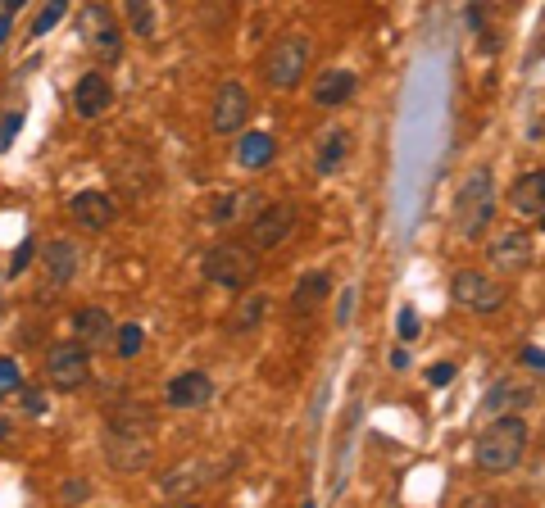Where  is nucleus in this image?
<instances>
[{
    "label": "nucleus",
    "mask_w": 545,
    "mask_h": 508,
    "mask_svg": "<svg viewBox=\"0 0 545 508\" xmlns=\"http://www.w3.org/2000/svg\"><path fill=\"white\" fill-rule=\"evenodd\" d=\"M296 223H300V209L291 205V200H278V205H259V214L250 218V227H246V245L255 254L278 250V245L287 241L291 232H296Z\"/></svg>",
    "instance_id": "423d86ee"
},
{
    "label": "nucleus",
    "mask_w": 545,
    "mask_h": 508,
    "mask_svg": "<svg viewBox=\"0 0 545 508\" xmlns=\"http://www.w3.org/2000/svg\"><path fill=\"white\" fill-rule=\"evenodd\" d=\"M518 363H523V368H532V372H541V368H545V354H541V345H527V350L518 354Z\"/></svg>",
    "instance_id": "f704fd0d"
},
{
    "label": "nucleus",
    "mask_w": 545,
    "mask_h": 508,
    "mask_svg": "<svg viewBox=\"0 0 545 508\" xmlns=\"http://www.w3.org/2000/svg\"><path fill=\"white\" fill-rule=\"evenodd\" d=\"M509 209H514L523 223H541L545 218V173L541 168H532V173H523L514 182V191H509Z\"/></svg>",
    "instance_id": "dca6fc26"
},
{
    "label": "nucleus",
    "mask_w": 545,
    "mask_h": 508,
    "mask_svg": "<svg viewBox=\"0 0 545 508\" xmlns=\"http://www.w3.org/2000/svg\"><path fill=\"white\" fill-rule=\"evenodd\" d=\"M19 132H23V109H10V114L0 118V155L19 141Z\"/></svg>",
    "instance_id": "c756f323"
},
{
    "label": "nucleus",
    "mask_w": 545,
    "mask_h": 508,
    "mask_svg": "<svg viewBox=\"0 0 545 508\" xmlns=\"http://www.w3.org/2000/svg\"><path fill=\"white\" fill-rule=\"evenodd\" d=\"M309 59H314V41H309L305 32H282L264 55L268 91H296L309 73Z\"/></svg>",
    "instance_id": "20e7f679"
},
{
    "label": "nucleus",
    "mask_w": 545,
    "mask_h": 508,
    "mask_svg": "<svg viewBox=\"0 0 545 508\" xmlns=\"http://www.w3.org/2000/svg\"><path fill=\"white\" fill-rule=\"evenodd\" d=\"M350 141H355V137H350L346 127H332V132L318 141V150H314V173H318V177H332V173H337V168L346 164V155H350Z\"/></svg>",
    "instance_id": "aec40b11"
},
{
    "label": "nucleus",
    "mask_w": 545,
    "mask_h": 508,
    "mask_svg": "<svg viewBox=\"0 0 545 508\" xmlns=\"http://www.w3.org/2000/svg\"><path fill=\"white\" fill-rule=\"evenodd\" d=\"M82 41H87L91 55L105 59V64H114V59L123 55V23L114 19V10H109L105 0H91L87 10H82Z\"/></svg>",
    "instance_id": "0eeeda50"
},
{
    "label": "nucleus",
    "mask_w": 545,
    "mask_h": 508,
    "mask_svg": "<svg viewBox=\"0 0 545 508\" xmlns=\"http://www.w3.org/2000/svg\"><path fill=\"white\" fill-rule=\"evenodd\" d=\"M355 87H359L355 69H323L314 78V105L318 109H341L350 96H355Z\"/></svg>",
    "instance_id": "f3484780"
},
{
    "label": "nucleus",
    "mask_w": 545,
    "mask_h": 508,
    "mask_svg": "<svg viewBox=\"0 0 545 508\" xmlns=\"http://www.w3.org/2000/svg\"><path fill=\"white\" fill-rule=\"evenodd\" d=\"M228 468H232V459L228 463H178V468H169L159 477V490L173 499H187V495H196V490H205L209 481L228 477Z\"/></svg>",
    "instance_id": "9b49d317"
},
{
    "label": "nucleus",
    "mask_w": 545,
    "mask_h": 508,
    "mask_svg": "<svg viewBox=\"0 0 545 508\" xmlns=\"http://www.w3.org/2000/svg\"><path fill=\"white\" fill-rule=\"evenodd\" d=\"M209 395H214V381L200 368L178 372V377L164 386V404H169V409H200V404H209Z\"/></svg>",
    "instance_id": "2eb2a0df"
},
{
    "label": "nucleus",
    "mask_w": 545,
    "mask_h": 508,
    "mask_svg": "<svg viewBox=\"0 0 545 508\" xmlns=\"http://www.w3.org/2000/svg\"><path fill=\"white\" fill-rule=\"evenodd\" d=\"M87 495H91L87 481H69V486H64V499H87Z\"/></svg>",
    "instance_id": "e433bc0d"
},
{
    "label": "nucleus",
    "mask_w": 545,
    "mask_h": 508,
    "mask_svg": "<svg viewBox=\"0 0 545 508\" xmlns=\"http://www.w3.org/2000/svg\"><path fill=\"white\" fill-rule=\"evenodd\" d=\"M105 463L114 472H123V477H132V472H146L150 463H155V445H150L146 431L109 427L105 431Z\"/></svg>",
    "instance_id": "6e6552de"
},
{
    "label": "nucleus",
    "mask_w": 545,
    "mask_h": 508,
    "mask_svg": "<svg viewBox=\"0 0 545 508\" xmlns=\"http://www.w3.org/2000/svg\"><path fill=\"white\" fill-rule=\"evenodd\" d=\"M73 336H78L87 350H96V345H105L109 336H114V318H109L105 309H78L73 313Z\"/></svg>",
    "instance_id": "4be33fe9"
},
{
    "label": "nucleus",
    "mask_w": 545,
    "mask_h": 508,
    "mask_svg": "<svg viewBox=\"0 0 545 508\" xmlns=\"http://www.w3.org/2000/svg\"><path fill=\"white\" fill-rule=\"evenodd\" d=\"M46 381L55 391H82L91 381V350L82 341H60L46 350Z\"/></svg>",
    "instance_id": "39448f33"
},
{
    "label": "nucleus",
    "mask_w": 545,
    "mask_h": 508,
    "mask_svg": "<svg viewBox=\"0 0 545 508\" xmlns=\"http://www.w3.org/2000/svg\"><path fill=\"white\" fill-rule=\"evenodd\" d=\"M128 32L141 41L159 37V5L155 0H128Z\"/></svg>",
    "instance_id": "393cba45"
},
{
    "label": "nucleus",
    "mask_w": 545,
    "mask_h": 508,
    "mask_svg": "<svg viewBox=\"0 0 545 508\" xmlns=\"http://www.w3.org/2000/svg\"><path fill=\"white\" fill-rule=\"evenodd\" d=\"M264 313H268V300L264 295H250V300L232 313V332H255V327L264 323Z\"/></svg>",
    "instance_id": "cd10ccee"
},
{
    "label": "nucleus",
    "mask_w": 545,
    "mask_h": 508,
    "mask_svg": "<svg viewBox=\"0 0 545 508\" xmlns=\"http://www.w3.org/2000/svg\"><path fill=\"white\" fill-rule=\"evenodd\" d=\"M250 118V91L241 87L237 78H228L223 87L214 91V114H209V127H214L218 137H237L241 127Z\"/></svg>",
    "instance_id": "9d476101"
},
{
    "label": "nucleus",
    "mask_w": 545,
    "mask_h": 508,
    "mask_svg": "<svg viewBox=\"0 0 545 508\" xmlns=\"http://www.w3.org/2000/svg\"><path fill=\"white\" fill-rule=\"evenodd\" d=\"M114 350H119V359H137L141 354V345H146V332H141V323H123V327H114Z\"/></svg>",
    "instance_id": "bb28decb"
},
{
    "label": "nucleus",
    "mask_w": 545,
    "mask_h": 508,
    "mask_svg": "<svg viewBox=\"0 0 545 508\" xmlns=\"http://www.w3.org/2000/svg\"><path fill=\"white\" fill-rule=\"evenodd\" d=\"M19 386H23V368H19V359H0V395L19 391Z\"/></svg>",
    "instance_id": "7c9ffc66"
},
{
    "label": "nucleus",
    "mask_w": 545,
    "mask_h": 508,
    "mask_svg": "<svg viewBox=\"0 0 545 508\" xmlns=\"http://www.w3.org/2000/svg\"><path fill=\"white\" fill-rule=\"evenodd\" d=\"M32 254H37V241H23L19 250H14V259H10V273H14V277H19L23 268L32 264Z\"/></svg>",
    "instance_id": "473e14b6"
},
{
    "label": "nucleus",
    "mask_w": 545,
    "mask_h": 508,
    "mask_svg": "<svg viewBox=\"0 0 545 508\" xmlns=\"http://www.w3.org/2000/svg\"><path fill=\"white\" fill-rule=\"evenodd\" d=\"M486 254H491V264H496L500 273H527V268L536 264V241L523 232V227H514V232L496 236Z\"/></svg>",
    "instance_id": "f8f14e48"
},
{
    "label": "nucleus",
    "mask_w": 545,
    "mask_h": 508,
    "mask_svg": "<svg viewBox=\"0 0 545 508\" xmlns=\"http://www.w3.org/2000/svg\"><path fill=\"white\" fill-rule=\"evenodd\" d=\"M246 205H250L246 191H228V196H218L214 205H209V223H214V227H228Z\"/></svg>",
    "instance_id": "a878e982"
},
{
    "label": "nucleus",
    "mask_w": 545,
    "mask_h": 508,
    "mask_svg": "<svg viewBox=\"0 0 545 508\" xmlns=\"http://www.w3.org/2000/svg\"><path fill=\"white\" fill-rule=\"evenodd\" d=\"M69 214L82 232H109L114 218H119V205H114V196H105V191H78V196L69 200Z\"/></svg>",
    "instance_id": "ddd939ff"
},
{
    "label": "nucleus",
    "mask_w": 545,
    "mask_h": 508,
    "mask_svg": "<svg viewBox=\"0 0 545 508\" xmlns=\"http://www.w3.org/2000/svg\"><path fill=\"white\" fill-rule=\"evenodd\" d=\"M10 32H14V14L5 10V5H0V46L10 41Z\"/></svg>",
    "instance_id": "c9c22d12"
},
{
    "label": "nucleus",
    "mask_w": 545,
    "mask_h": 508,
    "mask_svg": "<svg viewBox=\"0 0 545 508\" xmlns=\"http://www.w3.org/2000/svg\"><path fill=\"white\" fill-rule=\"evenodd\" d=\"M109 105H114V87H109V78L100 69L82 73L78 87H73V109H78V118H105Z\"/></svg>",
    "instance_id": "4468645a"
},
{
    "label": "nucleus",
    "mask_w": 545,
    "mask_h": 508,
    "mask_svg": "<svg viewBox=\"0 0 545 508\" xmlns=\"http://www.w3.org/2000/svg\"><path fill=\"white\" fill-rule=\"evenodd\" d=\"M23 5H28V0H5V10H10V14H19Z\"/></svg>",
    "instance_id": "ea45409f"
},
{
    "label": "nucleus",
    "mask_w": 545,
    "mask_h": 508,
    "mask_svg": "<svg viewBox=\"0 0 545 508\" xmlns=\"http://www.w3.org/2000/svg\"><path fill=\"white\" fill-rule=\"evenodd\" d=\"M327 295H332V277H327L323 268H314V273H305L296 282V291H291V309L305 318V313H314L318 304L327 300Z\"/></svg>",
    "instance_id": "412c9836"
},
{
    "label": "nucleus",
    "mask_w": 545,
    "mask_h": 508,
    "mask_svg": "<svg viewBox=\"0 0 545 508\" xmlns=\"http://www.w3.org/2000/svg\"><path fill=\"white\" fill-rule=\"evenodd\" d=\"M200 273H205V282L241 295V291H250L259 277V254L250 250L246 241H218L200 254Z\"/></svg>",
    "instance_id": "7ed1b4c3"
},
{
    "label": "nucleus",
    "mask_w": 545,
    "mask_h": 508,
    "mask_svg": "<svg viewBox=\"0 0 545 508\" xmlns=\"http://www.w3.org/2000/svg\"><path fill=\"white\" fill-rule=\"evenodd\" d=\"M109 427L119 431H150L155 427V409L141 400H119L114 409H109Z\"/></svg>",
    "instance_id": "b1692460"
},
{
    "label": "nucleus",
    "mask_w": 545,
    "mask_h": 508,
    "mask_svg": "<svg viewBox=\"0 0 545 508\" xmlns=\"http://www.w3.org/2000/svg\"><path fill=\"white\" fill-rule=\"evenodd\" d=\"M23 404H28V413H41V409H46V400H41L37 391H23Z\"/></svg>",
    "instance_id": "4c0bfd02"
},
{
    "label": "nucleus",
    "mask_w": 545,
    "mask_h": 508,
    "mask_svg": "<svg viewBox=\"0 0 545 508\" xmlns=\"http://www.w3.org/2000/svg\"><path fill=\"white\" fill-rule=\"evenodd\" d=\"M514 404H536V391L527 386V381H496L491 386V395H486V413H509Z\"/></svg>",
    "instance_id": "5701e85b"
},
{
    "label": "nucleus",
    "mask_w": 545,
    "mask_h": 508,
    "mask_svg": "<svg viewBox=\"0 0 545 508\" xmlns=\"http://www.w3.org/2000/svg\"><path fill=\"white\" fill-rule=\"evenodd\" d=\"M391 368H409V354H405V345H400V350L391 354Z\"/></svg>",
    "instance_id": "58836bf2"
},
{
    "label": "nucleus",
    "mask_w": 545,
    "mask_h": 508,
    "mask_svg": "<svg viewBox=\"0 0 545 508\" xmlns=\"http://www.w3.org/2000/svg\"><path fill=\"white\" fill-rule=\"evenodd\" d=\"M527 445H532L527 418H518V413H491V427L473 445V468L486 472V477H505V472H514L527 459Z\"/></svg>",
    "instance_id": "f257e3e1"
},
{
    "label": "nucleus",
    "mask_w": 545,
    "mask_h": 508,
    "mask_svg": "<svg viewBox=\"0 0 545 508\" xmlns=\"http://www.w3.org/2000/svg\"><path fill=\"white\" fill-rule=\"evenodd\" d=\"M396 332H400V341H418V332H423V323H418V313H414V309H400V318H396Z\"/></svg>",
    "instance_id": "2f4dec72"
},
{
    "label": "nucleus",
    "mask_w": 545,
    "mask_h": 508,
    "mask_svg": "<svg viewBox=\"0 0 545 508\" xmlns=\"http://www.w3.org/2000/svg\"><path fill=\"white\" fill-rule=\"evenodd\" d=\"M41 264H46V282L60 291V286H69L73 277H78V245L73 241H50L46 250H41Z\"/></svg>",
    "instance_id": "6ab92c4d"
},
{
    "label": "nucleus",
    "mask_w": 545,
    "mask_h": 508,
    "mask_svg": "<svg viewBox=\"0 0 545 508\" xmlns=\"http://www.w3.org/2000/svg\"><path fill=\"white\" fill-rule=\"evenodd\" d=\"M496 218V177L491 168H473L455 191V232L464 241H482Z\"/></svg>",
    "instance_id": "f03ea898"
},
{
    "label": "nucleus",
    "mask_w": 545,
    "mask_h": 508,
    "mask_svg": "<svg viewBox=\"0 0 545 508\" xmlns=\"http://www.w3.org/2000/svg\"><path fill=\"white\" fill-rule=\"evenodd\" d=\"M64 14H69V0H50L46 10L37 14V23H32V32H28V37H46V32L55 28V23L64 19Z\"/></svg>",
    "instance_id": "c85d7f7f"
},
{
    "label": "nucleus",
    "mask_w": 545,
    "mask_h": 508,
    "mask_svg": "<svg viewBox=\"0 0 545 508\" xmlns=\"http://www.w3.org/2000/svg\"><path fill=\"white\" fill-rule=\"evenodd\" d=\"M278 159V137L273 132H237V164L246 173H259Z\"/></svg>",
    "instance_id": "a211bd4d"
},
{
    "label": "nucleus",
    "mask_w": 545,
    "mask_h": 508,
    "mask_svg": "<svg viewBox=\"0 0 545 508\" xmlns=\"http://www.w3.org/2000/svg\"><path fill=\"white\" fill-rule=\"evenodd\" d=\"M427 381H432V386H450V381H455V363H436V368H427Z\"/></svg>",
    "instance_id": "72a5a7b5"
},
{
    "label": "nucleus",
    "mask_w": 545,
    "mask_h": 508,
    "mask_svg": "<svg viewBox=\"0 0 545 508\" xmlns=\"http://www.w3.org/2000/svg\"><path fill=\"white\" fill-rule=\"evenodd\" d=\"M450 295H455V304H464L473 313H496L505 304V286L491 273H477V268H459L450 277Z\"/></svg>",
    "instance_id": "1a4fd4ad"
}]
</instances>
